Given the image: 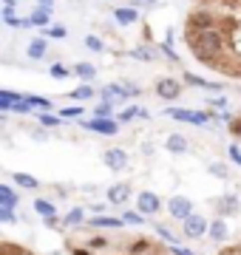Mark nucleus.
Listing matches in <instances>:
<instances>
[{"mask_svg":"<svg viewBox=\"0 0 241 255\" xmlns=\"http://www.w3.org/2000/svg\"><path fill=\"white\" fill-rule=\"evenodd\" d=\"M185 46L204 68L241 80V3H202L185 20Z\"/></svg>","mask_w":241,"mask_h":255,"instance_id":"obj_1","label":"nucleus"},{"mask_svg":"<svg viewBox=\"0 0 241 255\" xmlns=\"http://www.w3.org/2000/svg\"><path fill=\"white\" fill-rule=\"evenodd\" d=\"M65 253L68 255H173L159 238L145 233H125V230H102L91 224H80L65 233Z\"/></svg>","mask_w":241,"mask_h":255,"instance_id":"obj_2","label":"nucleus"},{"mask_svg":"<svg viewBox=\"0 0 241 255\" xmlns=\"http://www.w3.org/2000/svg\"><path fill=\"white\" fill-rule=\"evenodd\" d=\"M156 97L159 100H167V102H173L182 97V82L173 80V77H162V80H156Z\"/></svg>","mask_w":241,"mask_h":255,"instance_id":"obj_3","label":"nucleus"},{"mask_svg":"<svg viewBox=\"0 0 241 255\" xmlns=\"http://www.w3.org/2000/svg\"><path fill=\"white\" fill-rule=\"evenodd\" d=\"M83 128L85 130H97V133H102V136H114V133H120V122H117V119H108V117L85 119Z\"/></svg>","mask_w":241,"mask_h":255,"instance_id":"obj_4","label":"nucleus"},{"mask_svg":"<svg viewBox=\"0 0 241 255\" xmlns=\"http://www.w3.org/2000/svg\"><path fill=\"white\" fill-rule=\"evenodd\" d=\"M182 233H185L187 238H202L204 233H210V224L204 221V216H187L185 221H182Z\"/></svg>","mask_w":241,"mask_h":255,"instance_id":"obj_5","label":"nucleus"},{"mask_svg":"<svg viewBox=\"0 0 241 255\" xmlns=\"http://www.w3.org/2000/svg\"><path fill=\"white\" fill-rule=\"evenodd\" d=\"M136 207H139L145 216H159V213H162V201H159L156 193L142 190L139 196H136Z\"/></svg>","mask_w":241,"mask_h":255,"instance_id":"obj_6","label":"nucleus"},{"mask_svg":"<svg viewBox=\"0 0 241 255\" xmlns=\"http://www.w3.org/2000/svg\"><path fill=\"white\" fill-rule=\"evenodd\" d=\"M167 210H170V216L176 221H185L187 216H193V201L185 199V196H173L167 201Z\"/></svg>","mask_w":241,"mask_h":255,"instance_id":"obj_7","label":"nucleus"},{"mask_svg":"<svg viewBox=\"0 0 241 255\" xmlns=\"http://www.w3.org/2000/svg\"><path fill=\"white\" fill-rule=\"evenodd\" d=\"M102 162H105V167H111V170H125L128 153L122 147H108V150H102Z\"/></svg>","mask_w":241,"mask_h":255,"instance_id":"obj_8","label":"nucleus"},{"mask_svg":"<svg viewBox=\"0 0 241 255\" xmlns=\"http://www.w3.org/2000/svg\"><path fill=\"white\" fill-rule=\"evenodd\" d=\"M167 117L179 119V122H190V125H207V114H199V111H185V108H167Z\"/></svg>","mask_w":241,"mask_h":255,"instance_id":"obj_9","label":"nucleus"},{"mask_svg":"<svg viewBox=\"0 0 241 255\" xmlns=\"http://www.w3.org/2000/svg\"><path fill=\"white\" fill-rule=\"evenodd\" d=\"M213 207H216V213L219 216H236L241 210V204H239V199L236 196H219V199H213Z\"/></svg>","mask_w":241,"mask_h":255,"instance_id":"obj_10","label":"nucleus"},{"mask_svg":"<svg viewBox=\"0 0 241 255\" xmlns=\"http://www.w3.org/2000/svg\"><path fill=\"white\" fill-rule=\"evenodd\" d=\"M130 199V184L128 182H120V184H111L108 187V201L111 204H125Z\"/></svg>","mask_w":241,"mask_h":255,"instance_id":"obj_11","label":"nucleus"},{"mask_svg":"<svg viewBox=\"0 0 241 255\" xmlns=\"http://www.w3.org/2000/svg\"><path fill=\"white\" fill-rule=\"evenodd\" d=\"M0 255H37V253H31L28 247L17 244V241H9V238H3V241H0Z\"/></svg>","mask_w":241,"mask_h":255,"instance_id":"obj_12","label":"nucleus"},{"mask_svg":"<svg viewBox=\"0 0 241 255\" xmlns=\"http://www.w3.org/2000/svg\"><path fill=\"white\" fill-rule=\"evenodd\" d=\"M182 80L187 82V85H196V88H204V91H222L224 85H219V82H207V80H202V77H196V74H190L187 71Z\"/></svg>","mask_w":241,"mask_h":255,"instance_id":"obj_13","label":"nucleus"},{"mask_svg":"<svg viewBox=\"0 0 241 255\" xmlns=\"http://www.w3.org/2000/svg\"><path fill=\"white\" fill-rule=\"evenodd\" d=\"M210 238H213L216 244H224L227 241V221L219 216L216 221H210Z\"/></svg>","mask_w":241,"mask_h":255,"instance_id":"obj_14","label":"nucleus"},{"mask_svg":"<svg viewBox=\"0 0 241 255\" xmlns=\"http://www.w3.org/2000/svg\"><path fill=\"white\" fill-rule=\"evenodd\" d=\"M46 48H48L46 37H34V40H31V43H28L26 54L31 57V60H43V57H46Z\"/></svg>","mask_w":241,"mask_h":255,"instance_id":"obj_15","label":"nucleus"},{"mask_svg":"<svg viewBox=\"0 0 241 255\" xmlns=\"http://www.w3.org/2000/svg\"><path fill=\"white\" fill-rule=\"evenodd\" d=\"M165 147L170 150V153H185V150H187V139L179 136V133H170L167 142H165Z\"/></svg>","mask_w":241,"mask_h":255,"instance_id":"obj_16","label":"nucleus"},{"mask_svg":"<svg viewBox=\"0 0 241 255\" xmlns=\"http://www.w3.org/2000/svg\"><path fill=\"white\" fill-rule=\"evenodd\" d=\"M17 193H14V190H11V187H9V184H0V204H3V207H11V210H14V207H17Z\"/></svg>","mask_w":241,"mask_h":255,"instance_id":"obj_17","label":"nucleus"},{"mask_svg":"<svg viewBox=\"0 0 241 255\" xmlns=\"http://www.w3.org/2000/svg\"><path fill=\"white\" fill-rule=\"evenodd\" d=\"M88 224H91V227H102V230H120L122 227V221L111 219V216H97V219H91Z\"/></svg>","mask_w":241,"mask_h":255,"instance_id":"obj_18","label":"nucleus"},{"mask_svg":"<svg viewBox=\"0 0 241 255\" xmlns=\"http://www.w3.org/2000/svg\"><path fill=\"white\" fill-rule=\"evenodd\" d=\"M130 57H136V60H142V63H150V60H156L159 57V48H150V46H139L130 51Z\"/></svg>","mask_w":241,"mask_h":255,"instance_id":"obj_19","label":"nucleus"},{"mask_svg":"<svg viewBox=\"0 0 241 255\" xmlns=\"http://www.w3.org/2000/svg\"><path fill=\"white\" fill-rule=\"evenodd\" d=\"M114 17H117V23L128 26V23H136L139 11H136V9H114Z\"/></svg>","mask_w":241,"mask_h":255,"instance_id":"obj_20","label":"nucleus"},{"mask_svg":"<svg viewBox=\"0 0 241 255\" xmlns=\"http://www.w3.org/2000/svg\"><path fill=\"white\" fill-rule=\"evenodd\" d=\"M48 20H51V6H40V9L31 11V23L34 26H48Z\"/></svg>","mask_w":241,"mask_h":255,"instance_id":"obj_21","label":"nucleus"},{"mask_svg":"<svg viewBox=\"0 0 241 255\" xmlns=\"http://www.w3.org/2000/svg\"><path fill=\"white\" fill-rule=\"evenodd\" d=\"M74 74H77V77H80V80L91 82L94 77H97V68H94L91 63H77V65H74Z\"/></svg>","mask_w":241,"mask_h":255,"instance_id":"obj_22","label":"nucleus"},{"mask_svg":"<svg viewBox=\"0 0 241 255\" xmlns=\"http://www.w3.org/2000/svg\"><path fill=\"white\" fill-rule=\"evenodd\" d=\"M34 210H37L43 219H54V216H57L54 204H51V201H46V199H34Z\"/></svg>","mask_w":241,"mask_h":255,"instance_id":"obj_23","label":"nucleus"},{"mask_svg":"<svg viewBox=\"0 0 241 255\" xmlns=\"http://www.w3.org/2000/svg\"><path fill=\"white\" fill-rule=\"evenodd\" d=\"M227 130H230V136L241 145V111H239V114H233V117L227 119Z\"/></svg>","mask_w":241,"mask_h":255,"instance_id":"obj_24","label":"nucleus"},{"mask_svg":"<svg viewBox=\"0 0 241 255\" xmlns=\"http://www.w3.org/2000/svg\"><path fill=\"white\" fill-rule=\"evenodd\" d=\"M94 94H97V91L85 82V85H80V88H74V91L68 94V100H94Z\"/></svg>","mask_w":241,"mask_h":255,"instance_id":"obj_25","label":"nucleus"},{"mask_svg":"<svg viewBox=\"0 0 241 255\" xmlns=\"http://www.w3.org/2000/svg\"><path fill=\"white\" fill-rule=\"evenodd\" d=\"M14 182L20 184V187H26V190H37L40 182L34 179V176H28V173H14Z\"/></svg>","mask_w":241,"mask_h":255,"instance_id":"obj_26","label":"nucleus"},{"mask_svg":"<svg viewBox=\"0 0 241 255\" xmlns=\"http://www.w3.org/2000/svg\"><path fill=\"white\" fill-rule=\"evenodd\" d=\"M17 100H23L20 94H11V91H0V108H3V111H11V105H14V102H17Z\"/></svg>","mask_w":241,"mask_h":255,"instance_id":"obj_27","label":"nucleus"},{"mask_svg":"<svg viewBox=\"0 0 241 255\" xmlns=\"http://www.w3.org/2000/svg\"><path fill=\"white\" fill-rule=\"evenodd\" d=\"M83 219H85V210H68V213H65V224H71V227H80V224H83Z\"/></svg>","mask_w":241,"mask_h":255,"instance_id":"obj_28","label":"nucleus"},{"mask_svg":"<svg viewBox=\"0 0 241 255\" xmlns=\"http://www.w3.org/2000/svg\"><path fill=\"white\" fill-rule=\"evenodd\" d=\"M210 173H213L216 179H227V176H230V167L222 164V162H213V164H210Z\"/></svg>","mask_w":241,"mask_h":255,"instance_id":"obj_29","label":"nucleus"},{"mask_svg":"<svg viewBox=\"0 0 241 255\" xmlns=\"http://www.w3.org/2000/svg\"><path fill=\"white\" fill-rule=\"evenodd\" d=\"M71 74H74V68H65V65H60V63L51 65V77H57V80H65V77H71Z\"/></svg>","mask_w":241,"mask_h":255,"instance_id":"obj_30","label":"nucleus"},{"mask_svg":"<svg viewBox=\"0 0 241 255\" xmlns=\"http://www.w3.org/2000/svg\"><path fill=\"white\" fill-rule=\"evenodd\" d=\"M122 221H128V224H142V221H145V213H142V210H136V213L128 210V213L122 216Z\"/></svg>","mask_w":241,"mask_h":255,"instance_id":"obj_31","label":"nucleus"},{"mask_svg":"<svg viewBox=\"0 0 241 255\" xmlns=\"http://www.w3.org/2000/svg\"><path fill=\"white\" fill-rule=\"evenodd\" d=\"M216 255H241V238L236 241V244H227V247H222Z\"/></svg>","mask_w":241,"mask_h":255,"instance_id":"obj_32","label":"nucleus"},{"mask_svg":"<svg viewBox=\"0 0 241 255\" xmlns=\"http://www.w3.org/2000/svg\"><path fill=\"white\" fill-rule=\"evenodd\" d=\"M26 100L28 102H31V105H37V108H54V102H51V100H46V97H26Z\"/></svg>","mask_w":241,"mask_h":255,"instance_id":"obj_33","label":"nucleus"},{"mask_svg":"<svg viewBox=\"0 0 241 255\" xmlns=\"http://www.w3.org/2000/svg\"><path fill=\"white\" fill-rule=\"evenodd\" d=\"M133 117H145V111H139V108H128V111H122V114H120V122H130Z\"/></svg>","mask_w":241,"mask_h":255,"instance_id":"obj_34","label":"nucleus"},{"mask_svg":"<svg viewBox=\"0 0 241 255\" xmlns=\"http://www.w3.org/2000/svg\"><path fill=\"white\" fill-rule=\"evenodd\" d=\"M156 236H159V238H165L167 244H179V238H176V236H170V230H167V227H159V224H156Z\"/></svg>","mask_w":241,"mask_h":255,"instance_id":"obj_35","label":"nucleus"},{"mask_svg":"<svg viewBox=\"0 0 241 255\" xmlns=\"http://www.w3.org/2000/svg\"><path fill=\"white\" fill-rule=\"evenodd\" d=\"M85 48H91V51H102V40H100V37H94V34H88V37H85Z\"/></svg>","mask_w":241,"mask_h":255,"instance_id":"obj_36","label":"nucleus"},{"mask_svg":"<svg viewBox=\"0 0 241 255\" xmlns=\"http://www.w3.org/2000/svg\"><path fill=\"white\" fill-rule=\"evenodd\" d=\"M94 117H111V102H102L94 108Z\"/></svg>","mask_w":241,"mask_h":255,"instance_id":"obj_37","label":"nucleus"},{"mask_svg":"<svg viewBox=\"0 0 241 255\" xmlns=\"http://www.w3.org/2000/svg\"><path fill=\"white\" fill-rule=\"evenodd\" d=\"M60 117L68 119V117H83V108H60Z\"/></svg>","mask_w":241,"mask_h":255,"instance_id":"obj_38","label":"nucleus"},{"mask_svg":"<svg viewBox=\"0 0 241 255\" xmlns=\"http://www.w3.org/2000/svg\"><path fill=\"white\" fill-rule=\"evenodd\" d=\"M40 122H43V125H48V128H57V125H60V119H57V117H48V114H43V117H40Z\"/></svg>","mask_w":241,"mask_h":255,"instance_id":"obj_39","label":"nucleus"},{"mask_svg":"<svg viewBox=\"0 0 241 255\" xmlns=\"http://www.w3.org/2000/svg\"><path fill=\"white\" fill-rule=\"evenodd\" d=\"M0 219H3V221H14V213H11V207H3V204H0Z\"/></svg>","mask_w":241,"mask_h":255,"instance_id":"obj_40","label":"nucleus"},{"mask_svg":"<svg viewBox=\"0 0 241 255\" xmlns=\"http://www.w3.org/2000/svg\"><path fill=\"white\" fill-rule=\"evenodd\" d=\"M48 37H65V28H60V26L48 28Z\"/></svg>","mask_w":241,"mask_h":255,"instance_id":"obj_41","label":"nucleus"},{"mask_svg":"<svg viewBox=\"0 0 241 255\" xmlns=\"http://www.w3.org/2000/svg\"><path fill=\"white\" fill-rule=\"evenodd\" d=\"M170 250H173V255H196L190 250H185V247H170Z\"/></svg>","mask_w":241,"mask_h":255,"instance_id":"obj_42","label":"nucleus"},{"mask_svg":"<svg viewBox=\"0 0 241 255\" xmlns=\"http://www.w3.org/2000/svg\"><path fill=\"white\" fill-rule=\"evenodd\" d=\"M210 108H227V100H210Z\"/></svg>","mask_w":241,"mask_h":255,"instance_id":"obj_43","label":"nucleus"},{"mask_svg":"<svg viewBox=\"0 0 241 255\" xmlns=\"http://www.w3.org/2000/svg\"><path fill=\"white\" fill-rule=\"evenodd\" d=\"M202 3H222V6H227V3H241V0H202Z\"/></svg>","mask_w":241,"mask_h":255,"instance_id":"obj_44","label":"nucleus"},{"mask_svg":"<svg viewBox=\"0 0 241 255\" xmlns=\"http://www.w3.org/2000/svg\"><path fill=\"white\" fill-rule=\"evenodd\" d=\"M51 3H54V0H40V6H51Z\"/></svg>","mask_w":241,"mask_h":255,"instance_id":"obj_45","label":"nucleus"}]
</instances>
